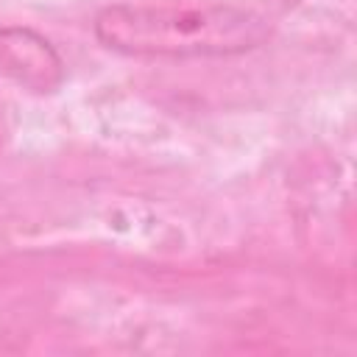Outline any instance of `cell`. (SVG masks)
I'll return each mask as SVG.
<instances>
[{"label": "cell", "mask_w": 357, "mask_h": 357, "mask_svg": "<svg viewBox=\"0 0 357 357\" xmlns=\"http://www.w3.org/2000/svg\"><path fill=\"white\" fill-rule=\"evenodd\" d=\"M95 36L103 47L139 59H220L257 50L271 22L237 6H134L98 11Z\"/></svg>", "instance_id": "obj_1"}, {"label": "cell", "mask_w": 357, "mask_h": 357, "mask_svg": "<svg viewBox=\"0 0 357 357\" xmlns=\"http://www.w3.org/2000/svg\"><path fill=\"white\" fill-rule=\"evenodd\" d=\"M0 73L28 92L50 95L64 81V59L28 25L0 28Z\"/></svg>", "instance_id": "obj_2"}]
</instances>
